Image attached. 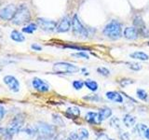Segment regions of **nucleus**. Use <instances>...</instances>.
<instances>
[{
    "mask_svg": "<svg viewBox=\"0 0 149 140\" xmlns=\"http://www.w3.org/2000/svg\"><path fill=\"white\" fill-rule=\"evenodd\" d=\"M102 34L104 36L108 37L111 40H118L122 36V27L121 23L116 20H112L109 23L104 26L102 30Z\"/></svg>",
    "mask_w": 149,
    "mask_h": 140,
    "instance_id": "1",
    "label": "nucleus"
},
{
    "mask_svg": "<svg viewBox=\"0 0 149 140\" xmlns=\"http://www.w3.org/2000/svg\"><path fill=\"white\" fill-rule=\"evenodd\" d=\"M30 11L28 8L25 6V5H21L17 8V10L15 15H14L13 19H12V22L14 24L20 25L22 24V23H25L28 21L30 20Z\"/></svg>",
    "mask_w": 149,
    "mask_h": 140,
    "instance_id": "2",
    "label": "nucleus"
},
{
    "mask_svg": "<svg viewBox=\"0 0 149 140\" xmlns=\"http://www.w3.org/2000/svg\"><path fill=\"white\" fill-rule=\"evenodd\" d=\"M79 68L73 64L66 62H58L53 64V71L57 74H74L77 73Z\"/></svg>",
    "mask_w": 149,
    "mask_h": 140,
    "instance_id": "3",
    "label": "nucleus"
},
{
    "mask_svg": "<svg viewBox=\"0 0 149 140\" xmlns=\"http://www.w3.org/2000/svg\"><path fill=\"white\" fill-rule=\"evenodd\" d=\"M72 29H73V33L76 36L81 37V38H86L88 36V30L85 28L81 22L79 21L78 16L77 14H74L73 19H72Z\"/></svg>",
    "mask_w": 149,
    "mask_h": 140,
    "instance_id": "4",
    "label": "nucleus"
},
{
    "mask_svg": "<svg viewBox=\"0 0 149 140\" xmlns=\"http://www.w3.org/2000/svg\"><path fill=\"white\" fill-rule=\"evenodd\" d=\"M36 132L39 136H54L56 134V127L54 125L40 121L36 126Z\"/></svg>",
    "mask_w": 149,
    "mask_h": 140,
    "instance_id": "5",
    "label": "nucleus"
},
{
    "mask_svg": "<svg viewBox=\"0 0 149 140\" xmlns=\"http://www.w3.org/2000/svg\"><path fill=\"white\" fill-rule=\"evenodd\" d=\"M22 126H23V119L21 118V117H16L9 123L8 128L6 130V133L10 135H13L14 134H18L22 130Z\"/></svg>",
    "mask_w": 149,
    "mask_h": 140,
    "instance_id": "6",
    "label": "nucleus"
},
{
    "mask_svg": "<svg viewBox=\"0 0 149 140\" xmlns=\"http://www.w3.org/2000/svg\"><path fill=\"white\" fill-rule=\"evenodd\" d=\"M3 81L8 89L13 92H18L20 91V82L18 79L11 75H7L3 78Z\"/></svg>",
    "mask_w": 149,
    "mask_h": 140,
    "instance_id": "7",
    "label": "nucleus"
},
{
    "mask_svg": "<svg viewBox=\"0 0 149 140\" xmlns=\"http://www.w3.org/2000/svg\"><path fill=\"white\" fill-rule=\"evenodd\" d=\"M32 85L34 87L35 90L38 91L40 92H47L50 90L49 84L45 81L44 79L39 78H34L32 80Z\"/></svg>",
    "mask_w": 149,
    "mask_h": 140,
    "instance_id": "8",
    "label": "nucleus"
},
{
    "mask_svg": "<svg viewBox=\"0 0 149 140\" xmlns=\"http://www.w3.org/2000/svg\"><path fill=\"white\" fill-rule=\"evenodd\" d=\"M37 24L44 31H53L57 28V23L54 21L48 20L45 18H38L37 19Z\"/></svg>",
    "mask_w": 149,
    "mask_h": 140,
    "instance_id": "9",
    "label": "nucleus"
},
{
    "mask_svg": "<svg viewBox=\"0 0 149 140\" xmlns=\"http://www.w3.org/2000/svg\"><path fill=\"white\" fill-rule=\"evenodd\" d=\"M17 8H15L14 5H8L3 8L0 10V18L3 20H12L14 15H15Z\"/></svg>",
    "mask_w": 149,
    "mask_h": 140,
    "instance_id": "10",
    "label": "nucleus"
},
{
    "mask_svg": "<svg viewBox=\"0 0 149 140\" xmlns=\"http://www.w3.org/2000/svg\"><path fill=\"white\" fill-rule=\"evenodd\" d=\"M133 23H134V27L136 28L139 32V35H142L143 36H148V31L146 27V24L143 21V19L141 16H135L134 20H133Z\"/></svg>",
    "mask_w": 149,
    "mask_h": 140,
    "instance_id": "11",
    "label": "nucleus"
},
{
    "mask_svg": "<svg viewBox=\"0 0 149 140\" xmlns=\"http://www.w3.org/2000/svg\"><path fill=\"white\" fill-rule=\"evenodd\" d=\"M71 25H72V21H70V19L68 17H63L58 23L56 31L58 33L68 32L70 30V28H71Z\"/></svg>",
    "mask_w": 149,
    "mask_h": 140,
    "instance_id": "12",
    "label": "nucleus"
},
{
    "mask_svg": "<svg viewBox=\"0 0 149 140\" xmlns=\"http://www.w3.org/2000/svg\"><path fill=\"white\" fill-rule=\"evenodd\" d=\"M105 96H106L107 99H109L110 101L114 102V103H118V104H122L123 101H124L122 94L119 93L118 92H116V91L107 92L105 93Z\"/></svg>",
    "mask_w": 149,
    "mask_h": 140,
    "instance_id": "13",
    "label": "nucleus"
},
{
    "mask_svg": "<svg viewBox=\"0 0 149 140\" xmlns=\"http://www.w3.org/2000/svg\"><path fill=\"white\" fill-rule=\"evenodd\" d=\"M85 120L88 123L92 125H98L101 123V120L99 119V114H98V112H94V111H88L85 116Z\"/></svg>",
    "mask_w": 149,
    "mask_h": 140,
    "instance_id": "14",
    "label": "nucleus"
},
{
    "mask_svg": "<svg viewBox=\"0 0 149 140\" xmlns=\"http://www.w3.org/2000/svg\"><path fill=\"white\" fill-rule=\"evenodd\" d=\"M138 36H139V32H138V30L134 26L133 27H127V28H125V30H124V36L127 39H130V40L137 39Z\"/></svg>",
    "mask_w": 149,
    "mask_h": 140,
    "instance_id": "15",
    "label": "nucleus"
},
{
    "mask_svg": "<svg viewBox=\"0 0 149 140\" xmlns=\"http://www.w3.org/2000/svg\"><path fill=\"white\" fill-rule=\"evenodd\" d=\"M98 114H99V119L102 121H104L107 119H109L110 117L112 116V109L108 106H104L102 108L99 109L98 111Z\"/></svg>",
    "mask_w": 149,
    "mask_h": 140,
    "instance_id": "16",
    "label": "nucleus"
},
{
    "mask_svg": "<svg viewBox=\"0 0 149 140\" xmlns=\"http://www.w3.org/2000/svg\"><path fill=\"white\" fill-rule=\"evenodd\" d=\"M122 121H123V123H124V125L126 126V127L132 128L135 125V123H136V117L128 113V114L124 115Z\"/></svg>",
    "mask_w": 149,
    "mask_h": 140,
    "instance_id": "17",
    "label": "nucleus"
},
{
    "mask_svg": "<svg viewBox=\"0 0 149 140\" xmlns=\"http://www.w3.org/2000/svg\"><path fill=\"white\" fill-rule=\"evenodd\" d=\"M65 114L69 119H77L80 116V109L77 106H71L68 107Z\"/></svg>",
    "mask_w": 149,
    "mask_h": 140,
    "instance_id": "18",
    "label": "nucleus"
},
{
    "mask_svg": "<svg viewBox=\"0 0 149 140\" xmlns=\"http://www.w3.org/2000/svg\"><path fill=\"white\" fill-rule=\"evenodd\" d=\"M147 126L146 124H143V123H138L135 125V127L133 129V132L136 134L138 136L140 137H143L144 136V133L147 130Z\"/></svg>",
    "mask_w": 149,
    "mask_h": 140,
    "instance_id": "19",
    "label": "nucleus"
},
{
    "mask_svg": "<svg viewBox=\"0 0 149 140\" xmlns=\"http://www.w3.org/2000/svg\"><path fill=\"white\" fill-rule=\"evenodd\" d=\"M130 57L132 59L140 61H147L149 59V56L143 51H134V52L130 54Z\"/></svg>",
    "mask_w": 149,
    "mask_h": 140,
    "instance_id": "20",
    "label": "nucleus"
},
{
    "mask_svg": "<svg viewBox=\"0 0 149 140\" xmlns=\"http://www.w3.org/2000/svg\"><path fill=\"white\" fill-rule=\"evenodd\" d=\"M84 83H85V86L91 92H96L99 89L98 83L95 80H93V79H87V80L84 81Z\"/></svg>",
    "mask_w": 149,
    "mask_h": 140,
    "instance_id": "21",
    "label": "nucleus"
},
{
    "mask_svg": "<svg viewBox=\"0 0 149 140\" xmlns=\"http://www.w3.org/2000/svg\"><path fill=\"white\" fill-rule=\"evenodd\" d=\"M10 37H11V39L13 41H15V42H23L25 40L24 36H23L22 33H20L19 31H16V30H14V31L11 32Z\"/></svg>",
    "mask_w": 149,
    "mask_h": 140,
    "instance_id": "22",
    "label": "nucleus"
},
{
    "mask_svg": "<svg viewBox=\"0 0 149 140\" xmlns=\"http://www.w3.org/2000/svg\"><path fill=\"white\" fill-rule=\"evenodd\" d=\"M136 95L140 100L144 101V102H146L148 100V96H149L146 90H143V89H137Z\"/></svg>",
    "mask_w": 149,
    "mask_h": 140,
    "instance_id": "23",
    "label": "nucleus"
},
{
    "mask_svg": "<svg viewBox=\"0 0 149 140\" xmlns=\"http://www.w3.org/2000/svg\"><path fill=\"white\" fill-rule=\"evenodd\" d=\"M78 140H87L90 136V133L86 128H80L77 131Z\"/></svg>",
    "mask_w": 149,
    "mask_h": 140,
    "instance_id": "24",
    "label": "nucleus"
},
{
    "mask_svg": "<svg viewBox=\"0 0 149 140\" xmlns=\"http://www.w3.org/2000/svg\"><path fill=\"white\" fill-rule=\"evenodd\" d=\"M36 29H37V25L36 23H30V24H28L22 28V32L27 33V34H33Z\"/></svg>",
    "mask_w": 149,
    "mask_h": 140,
    "instance_id": "25",
    "label": "nucleus"
},
{
    "mask_svg": "<svg viewBox=\"0 0 149 140\" xmlns=\"http://www.w3.org/2000/svg\"><path fill=\"white\" fill-rule=\"evenodd\" d=\"M52 119H53V123L55 125H58V126H64L65 123L63 120L62 119V117L58 114H53L52 115Z\"/></svg>",
    "mask_w": 149,
    "mask_h": 140,
    "instance_id": "26",
    "label": "nucleus"
},
{
    "mask_svg": "<svg viewBox=\"0 0 149 140\" xmlns=\"http://www.w3.org/2000/svg\"><path fill=\"white\" fill-rule=\"evenodd\" d=\"M72 85H73V87H74V90L79 91V90H81V89L84 87V85H85V83H84V81L81 80V79H77V80H74V81H73Z\"/></svg>",
    "mask_w": 149,
    "mask_h": 140,
    "instance_id": "27",
    "label": "nucleus"
},
{
    "mask_svg": "<svg viewBox=\"0 0 149 140\" xmlns=\"http://www.w3.org/2000/svg\"><path fill=\"white\" fill-rule=\"evenodd\" d=\"M109 123L111 125V127H114L116 129L120 128V120L118 118V117H113V118H111Z\"/></svg>",
    "mask_w": 149,
    "mask_h": 140,
    "instance_id": "28",
    "label": "nucleus"
},
{
    "mask_svg": "<svg viewBox=\"0 0 149 140\" xmlns=\"http://www.w3.org/2000/svg\"><path fill=\"white\" fill-rule=\"evenodd\" d=\"M127 65L130 69L133 70V71H139V70L142 69V65L138 64V63H133V62H130L127 63Z\"/></svg>",
    "mask_w": 149,
    "mask_h": 140,
    "instance_id": "29",
    "label": "nucleus"
},
{
    "mask_svg": "<svg viewBox=\"0 0 149 140\" xmlns=\"http://www.w3.org/2000/svg\"><path fill=\"white\" fill-rule=\"evenodd\" d=\"M83 99L88 100V101H91V102H99L101 100V97L97 94H88L87 96H84Z\"/></svg>",
    "mask_w": 149,
    "mask_h": 140,
    "instance_id": "30",
    "label": "nucleus"
},
{
    "mask_svg": "<svg viewBox=\"0 0 149 140\" xmlns=\"http://www.w3.org/2000/svg\"><path fill=\"white\" fill-rule=\"evenodd\" d=\"M97 72L99 73L100 75H102V76H104V77H108L110 75V70L108 68H106V67H104V66L98 67L97 68Z\"/></svg>",
    "mask_w": 149,
    "mask_h": 140,
    "instance_id": "31",
    "label": "nucleus"
},
{
    "mask_svg": "<svg viewBox=\"0 0 149 140\" xmlns=\"http://www.w3.org/2000/svg\"><path fill=\"white\" fill-rule=\"evenodd\" d=\"M118 137L120 140H130V134L128 132H125V131L121 130L118 133Z\"/></svg>",
    "mask_w": 149,
    "mask_h": 140,
    "instance_id": "32",
    "label": "nucleus"
},
{
    "mask_svg": "<svg viewBox=\"0 0 149 140\" xmlns=\"http://www.w3.org/2000/svg\"><path fill=\"white\" fill-rule=\"evenodd\" d=\"M73 56L77 57V58H81V59H88L90 58V56H88L86 52H84V51H80V52H77V53H74Z\"/></svg>",
    "mask_w": 149,
    "mask_h": 140,
    "instance_id": "33",
    "label": "nucleus"
},
{
    "mask_svg": "<svg viewBox=\"0 0 149 140\" xmlns=\"http://www.w3.org/2000/svg\"><path fill=\"white\" fill-rule=\"evenodd\" d=\"M133 83V80L132 79H130V78H123L120 80V85L122 87H126L130 85V84H132Z\"/></svg>",
    "mask_w": 149,
    "mask_h": 140,
    "instance_id": "34",
    "label": "nucleus"
},
{
    "mask_svg": "<svg viewBox=\"0 0 149 140\" xmlns=\"http://www.w3.org/2000/svg\"><path fill=\"white\" fill-rule=\"evenodd\" d=\"M96 140H115V139L111 138L108 134L102 133V134H100L99 135H98V137H97V139H96Z\"/></svg>",
    "mask_w": 149,
    "mask_h": 140,
    "instance_id": "35",
    "label": "nucleus"
},
{
    "mask_svg": "<svg viewBox=\"0 0 149 140\" xmlns=\"http://www.w3.org/2000/svg\"><path fill=\"white\" fill-rule=\"evenodd\" d=\"M65 48H70V49H74V50H86L85 48L77 45H65Z\"/></svg>",
    "mask_w": 149,
    "mask_h": 140,
    "instance_id": "36",
    "label": "nucleus"
},
{
    "mask_svg": "<svg viewBox=\"0 0 149 140\" xmlns=\"http://www.w3.org/2000/svg\"><path fill=\"white\" fill-rule=\"evenodd\" d=\"M6 113H7V111L5 109V107L2 105H0V120L4 118V116L6 115Z\"/></svg>",
    "mask_w": 149,
    "mask_h": 140,
    "instance_id": "37",
    "label": "nucleus"
},
{
    "mask_svg": "<svg viewBox=\"0 0 149 140\" xmlns=\"http://www.w3.org/2000/svg\"><path fill=\"white\" fill-rule=\"evenodd\" d=\"M37 140H57V137L55 136H38Z\"/></svg>",
    "mask_w": 149,
    "mask_h": 140,
    "instance_id": "38",
    "label": "nucleus"
},
{
    "mask_svg": "<svg viewBox=\"0 0 149 140\" xmlns=\"http://www.w3.org/2000/svg\"><path fill=\"white\" fill-rule=\"evenodd\" d=\"M31 48L34 50H36V51H40L42 50V47L38 44H36V43H34V44H32L31 46Z\"/></svg>",
    "mask_w": 149,
    "mask_h": 140,
    "instance_id": "39",
    "label": "nucleus"
},
{
    "mask_svg": "<svg viewBox=\"0 0 149 140\" xmlns=\"http://www.w3.org/2000/svg\"><path fill=\"white\" fill-rule=\"evenodd\" d=\"M144 137L149 140V128H147V130L146 131V133H144Z\"/></svg>",
    "mask_w": 149,
    "mask_h": 140,
    "instance_id": "40",
    "label": "nucleus"
},
{
    "mask_svg": "<svg viewBox=\"0 0 149 140\" xmlns=\"http://www.w3.org/2000/svg\"><path fill=\"white\" fill-rule=\"evenodd\" d=\"M81 71L83 72L82 74H83V75H85V76H88V75L90 74V73H88V72L87 71V69H86V68H82V69H81Z\"/></svg>",
    "mask_w": 149,
    "mask_h": 140,
    "instance_id": "41",
    "label": "nucleus"
},
{
    "mask_svg": "<svg viewBox=\"0 0 149 140\" xmlns=\"http://www.w3.org/2000/svg\"><path fill=\"white\" fill-rule=\"evenodd\" d=\"M64 140H71V139H70V138H69V137H68V138H67V139H64Z\"/></svg>",
    "mask_w": 149,
    "mask_h": 140,
    "instance_id": "42",
    "label": "nucleus"
},
{
    "mask_svg": "<svg viewBox=\"0 0 149 140\" xmlns=\"http://www.w3.org/2000/svg\"><path fill=\"white\" fill-rule=\"evenodd\" d=\"M147 44H148V46H149V42H148V43H147Z\"/></svg>",
    "mask_w": 149,
    "mask_h": 140,
    "instance_id": "43",
    "label": "nucleus"
}]
</instances>
